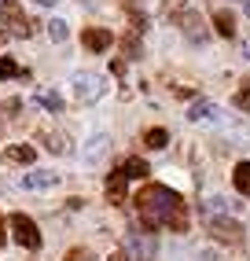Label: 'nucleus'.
<instances>
[{
  "instance_id": "obj_1",
  "label": "nucleus",
  "mask_w": 250,
  "mask_h": 261,
  "mask_svg": "<svg viewBox=\"0 0 250 261\" xmlns=\"http://www.w3.org/2000/svg\"><path fill=\"white\" fill-rule=\"evenodd\" d=\"M136 214H140V221H144L147 228H173V232L188 228L184 199L166 184H147L136 195Z\"/></svg>"
},
{
  "instance_id": "obj_2",
  "label": "nucleus",
  "mask_w": 250,
  "mask_h": 261,
  "mask_svg": "<svg viewBox=\"0 0 250 261\" xmlns=\"http://www.w3.org/2000/svg\"><path fill=\"white\" fill-rule=\"evenodd\" d=\"M103 92H107V77L103 74H92V70L74 74V96L81 103H96V99H103Z\"/></svg>"
},
{
  "instance_id": "obj_3",
  "label": "nucleus",
  "mask_w": 250,
  "mask_h": 261,
  "mask_svg": "<svg viewBox=\"0 0 250 261\" xmlns=\"http://www.w3.org/2000/svg\"><path fill=\"white\" fill-rule=\"evenodd\" d=\"M0 22L8 26V33H15V37H30V19L19 0H0Z\"/></svg>"
},
{
  "instance_id": "obj_4",
  "label": "nucleus",
  "mask_w": 250,
  "mask_h": 261,
  "mask_svg": "<svg viewBox=\"0 0 250 261\" xmlns=\"http://www.w3.org/2000/svg\"><path fill=\"white\" fill-rule=\"evenodd\" d=\"M11 236L19 247L26 250H41V232H37V224H33V217L26 214H11Z\"/></svg>"
},
{
  "instance_id": "obj_5",
  "label": "nucleus",
  "mask_w": 250,
  "mask_h": 261,
  "mask_svg": "<svg viewBox=\"0 0 250 261\" xmlns=\"http://www.w3.org/2000/svg\"><path fill=\"white\" fill-rule=\"evenodd\" d=\"M19 184L26 191H48V188H56L59 184V173H52V169H30L19 177Z\"/></svg>"
},
{
  "instance_id": "obj_6",
  "label": "nucleus",
  "mask_w": 250,
  "mask_h": 261,
  "mask_svg": "<svg viewBox=\"0 0 250 261\" xmlns=\"http://www.w3.org/2000/svg\"><path fill=\"white\" fill-rule=\"evenodd\" d=\"M210 232L217 236L221 243H239L243 239V224L239 221H228V217H210Z\"/></svg>"
},
{
  "instance_id": "obj_7",
  "label": "nucleus",
  "mask_w": 250,
  "mask_h": 261,
  "mask_svg": "<svg viewBox=\"0 0 250 261\" xmlns=\"http://www.w3.org/2000/svg\"><path fill=\"white\" fill-rule=\"evenodd\" d=\"M181 30H184V37L195 41V44H203L210 33H206V22H203V15H195V11H184L181 15Z\"/></svg>"
},
{
  "instance_id": "obj_8",
  "label": "nucleus",
  "mask_w": 250,
  "mask_h": 261,
  "mask_svg": "<svg viewBox=\"0 0 250 261\" xmlns=\"http://www.w3.org/2000/svg\"><path fill=\"white\" fill-rule=\"evenodd\" d=\"M125 184H129V177L118 169H111V177H107V199H111V206H125Z\"/></svg>"
},
{
  "instance_id": "obj_9",
  "label": "nucleus",
  "mask_w": 250,
  "mask_h": 261,
  "mask_svg": "<svg viewBox=\"0 0 250 261\" xmlns=\"http://www.w3.org/2000/svg\"><path fill=\"white\" fill-rule=\"evenodd\" d=\"M111 30H103V26H92V30H85L81 33V44L88 48V51H107V48H111Z\"/></svg>"
},
{
  "instance_id": "obj_10",
  "label": "nucleus",
  "mask_w": 250,
  "mask_h": 261,
  "mask_svg": "<svg viewBox=\"0 0 250 261\" xmlns=\"http://www.w3.org/2000/svg\"><path fill=\"white\" fill-rule=\"evenodd\" d=\"M107 144H111V136H107V133H96V136H88V144H85V151H81V159H85V162H96L99 154L107 151Z\"/></svg>"
},
{
  "instance_id": "obj_11",
  "label": "nucleus",
  "mask_w": 250,
  "mask_h": 261,
  "mask_svg": "<svg viewBox=\"0 0 250 261\" xmlns=\"http://www.w3.org/2000/svg\"><path fill=\"white\" fill-rule=\"evenodd\" d=\"M232 184H236V191L243 199H250V159L236 166V173H232Z\"/></svg>"
},
{
  "instance_id": "obj_12",
  "label": "nucleus",
  "mask_w": 250,
  "mask_h": 261,
  "mask_svg": "<svg viewBox=\"0 0 250 261\" xmlns=\"http://www.w3.org/2000/svg\"><path fill=\"white\" fill-rule=\"evenodd\" d=\"M188 118L191 121H210V118H217V107H213L210 99H195L188 107Z\"/></svg>"
},
{
  "instance_id": "obj_13",
  "label": "nucleus",
  "mask_w": 250,
  "mask_h": 261,
  "mask_svg": "<svg viewBox=\"0 0 250 261\" xmlns=\"http://www.w3.org/2000/svg\"><path fill=\"white\" fill-rule=\"evenodd\" d=\"M213 30H217L221 37H236V19H232V11H213Z\"/></svg>"
},
{
  "instance_id": "obj_14",
  "label": "nucleus",
  "mask_w": 250,
  "mask_h": 261,
  "mask_svg": "<svg viewBox=\"0 0 250 261\" xmlns=\"http://www.w3.org/2000/svg\"><path fill=\"white\" fill-rule=\"evenodd\" d=\"M121 173H125L129 180H144L151 169H147V162H144V159H125V162H121Z\"/></svg>"
},
{
  "instance_id": "obj_15",
  "label": "nucleus",
  "mask_w": 250,
  "mask_h": 261,
  "mask_svg": "<svg viewBox=\"0 0 250 261\" xmlns=\"http://www.w3.org/2000/svg\"><path fill=\"white\" fill-rule=\"evenodd\" d=\"M37 103H41L44 111H52V114L63 111V96H59L56 89H41V92H37Z\"/></svg>"
},
{
  "instance_id": "obj_16",
  "label": "nucleus",
  "mask_w": 250,
  "mask_h": 261,
  "mask_svg": "<svg viewBox=\"0 0 250 261\" xmlns=\"http://www.w3.org/2000/svg\"><path fill=\"white\" fill-rule=\"evenodd\" d=\"M4 159H8V162H22V166H30V162H33V147H30V144H15V147L4 151Z\"/></svg>"
},
{
  "instance_id": "obj_17",
  "label": "nucleus",
  "mask_w": 250,
  "mask_h": 261,
  "mask_svg": "<svg viewBox=\"0 0 250 261\" xmlns=\"http://www.w3.org/2000/svg\"><path fill=\"white\" fill-rule=\"evenodd\" d=\"M144 144H147L151 151H162V147L169 144V133H166V129H147V133H144Z\"/></svg>"
},
{
  "instance_id": "obj_18",
  "label": "nucleus",
  "mask_w": 250,
  "mask_h": 261,
  "mask_svg": "<svg viewBox=\"0 0 250 261\" xmlns=\"http://www.w3.org/2000/svg\"><path fill=\"white\" fill-rule=\"evenodd\" d=\"M0 77H22V66L15 63V59H8V56H0Z\"/></svg>"
},
{
  "instance_id": "obj_19",
  "label": "nucleus",
  "mask_w": 250,
  "mask_h": 261,
  "mask_svg": "<svg viewBox=\"0 0 250 261\" xmlns=\"http://www.w3.org/2000/svg\"><path fill=\"white\" fill-rule=\"evenodd\" d=\"M48 37H52V41H66V37H70V26H66L63 19H52V22H48Z\"/></svg>"
},
{
  "instance_id": "obj_20",
  "label": "nucleus",
  "mask_w": 250,
  "mask_h": 261,
  "mask_svg": "<svg viewBox=\"0 0 250 261\" xmlns=\"http://www.w3.org/2000/svg\"><path fill=\"white\" fill-rule=\"evenodd\" d=\"M41 140H44V147H48L52 154H63V151H66V144H63L59 133H41Z\"/></svg>"
},
{
  "instance_id": "obj_21",
  "label": "nucleus",
  "mask_w": 250,
  "mask_h": 261,
  "mask_svg": "<svg viewBox=\"0 0 250 261\" xmlns=\"http://www.w3.org/2000/svg\"><path fill=\"white\" fill-rule=\"evenodd\" d=\"M129 250H133L136 257H151V250H155V247H151L147 239H140V236H129Z\"/></svg>"
},
{
  "instance_id": "obj_22",
  "label": "nucleus",
  "mask_w": 250,
  "mask_h": 261,
  "mask_svg": "<svg viewBox=\"0 0 250 261\" xmlns=\"http://www.w3.org/2000/svg\"><path fill=\"white\" fill-rule=\"evenodd\" d=\"M184 11H188V0H166V4H162L166 19H177V15H184Z\"/></svg>"
},
{
  "instance_id": "obj_23",
  "label": "nucleus",
  "mask_w": 250,
  "mask_h": 261,
  "mask_svg": "<svg viewBox=\"0 0 250 261\" xmlns=\"http://www.w3.org/2000/svg\"><path fill=\"white\" fill-rule=\"evenodd\" d=\"M232 103H236L239 111H246V114H250V81H243V89L232 96Z\"/></svg>"
},
{
  "instance_id": "obj_24",
  "label": "nucleus",
  "mask_w": 250,
  "mask_h": 261,
  "mask_svg": "<svg viewBox=\"0 0 250 261\" xmlns=\"http://www.w3.org/2000/svg\"><path fill=\"white\" fill-rule=\"evenodd\" d=\"M206 210H210V214H213V210H217V214H221V210H228V199H221V195H213Z\"/></svg>"
},
{
  "instance_id": "obj_25",
  "label": "nucleus",
  "mask_w": 250,
  "mask_h": 261,
  "mask_svg": "<svg viewBox=\"0 0 250 261\" xmlns=\"http://www.w3.org/2000/svg\"><path fill=\"white\" fill-rule=\"evenodd\" d=\"M66 261H92V254L78 247V250H70V254H66Z\"/></svg>"
},
{
  "instance_id": "obj_26",
  "label": "nucleus",
  "mask_w": 250,
  "mask_h": 261,
  "mask_svg": "<svg viewBox=\"0 0 250 261\" xmlns=\"http://www.w3.org/2000/svg\"><path fill=\"white\" fill-rule=\"evenodd\" d=\"M4 239H8V236H4V217H0V247H4Z\"/></svg>"
},
{
  "instance_id": "obj_27",
  "label": "nucleus",
  "mask_w": 250,
  "mask_h": 261,
  "mask_svg": "<svg viewBox=\"0 0 250 261\" xmlns=\"http://www.w3.org/2000/svg\"><path fill=\"white\" fill-rule=\"evenodd\" d=\"M243 59H250V41H243Z\"/></svg>"
},
{
  "instance_id": "obj_28",
  "label": "nucleus",
  "mask_w": 250,
  "mask_h": 261,
  "mask_svg": "<svg viewBox=\"0 0 250 261\" xmlns=\"http://www.w3.org/2000/svg\"><path fill=\"white\" fill-rule=\"evenodd\" d=\"M111 261H129V257H125V254L118 250V254H111Z\"/></svg>"
},
{
  "instance_id": "obj_29",
  "label": "nucleus",
  "mask_w": 250,
  "mask_h": 261,
  "mask_svg": "<svg viewBox=\"0 0 250 261\" xmlns=\"http://www.w3.org/2000/svg\"><path fill=\"white\" fill-rule=\"evenodd\" d=\"M52 4H56V0H37V8H52Z\"/></svg>"
},
{
  "instance_id": "obj_30",
  "label": "nucleus",
  "mask_w": 250,
  "mask_h": 261,
  "mask_svg": "<svg viewBox=\"0 0 250 261\" xmlns=\"http://www.w3.org/2000/svg\"><path fill=\"white\" fill-rule=\"evenodd\" d=\"M4 41H8V33H4V30H0V44H4Z\"/></svg>"
},
{
  "instance_id": "obj_31",
  "label": "nucleus",
  "mask_w": 250,
  "mask_h": 261,
  "mask_svg": "<svg viewBox=\"0 0 250 261\" xmlns=\"http://www.w3.org/2000/svg\"><path fill=\"white\" fill-rule=\"evenodd\" d=\"M243 8H246V15H250V0H243Z\"/></svg>"
}]
</instances>
